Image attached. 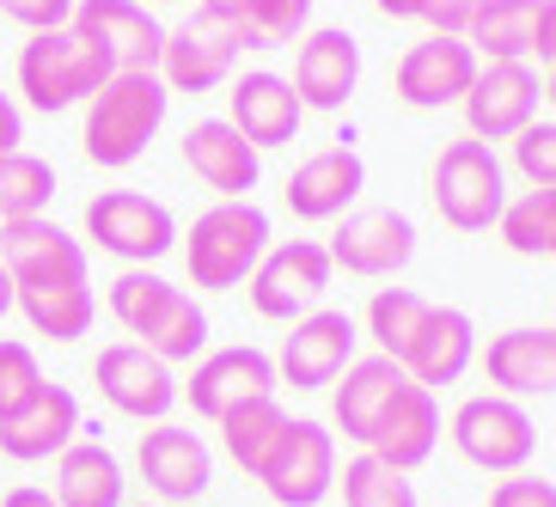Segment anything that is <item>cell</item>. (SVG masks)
Wrapping results in <instances>:
<instances>
[{
  "mask_svg": "<svg viewBox=\"0 0 556 507\" xmlns=\"http://www.w3.org/2000/svg\"><path fill=\"white\" fill-rule=\"evenodd\" d=\"M25 312V325L50 343H80L92 318H99V300H92V281H43V288H18L13 300Z\"/></svg>",
  "mask_w": 556,
  "mask_h": 507,
  "instance_id": "29",
  "label": "cell"
},
{
  "mask_svg": "<svg viewBox=\"0 0 556 507\" xmlns=\"http://www.w3.org/2000/svg\"><path fill=\"white\" fill-rule=\"evenodd\" d=\"M67 25L80 37H92L111 55L116 74H160L165 25L148 13V0H74Z\"/></svg>",
  "mask_w": 556,
  "mask_h": 507,
  "instance_id": "11",
  "label": "cell"
},
{
  "mask_svg": "<svg viewBox=\"0 0 556 507\" xmlns=\"http://www.w3.org/2000/svg\"><path fill=\"white\" fill-rule=\"evenodd\" d=\"M239 7H245V0H197V13L220 18V25H232V18H239Z\"/></svg>",
  "mask_w": 556,
  "mask_h": 507,
  "instance_id": "48",
  "label": "cell"
},
{
  "mask_svg": "<svg viewBox=\"0 0 556 507\" xmlns=\"http://www.w3.org/2000/svg\"><path fill=\"white\" fill-rule=\"evenodd\" d=\"M214 428H220V446H227L232 465H239L245 477H257L263 465H269V453H276L281 428H288V409L276 404V392H263V397H245V404H232Z\"/></svg>",
  "mask_w": 556,
  "mask_h": 507,
  "instance_id": "30",
  "label": "cell"
},
{
  "mask_svg": "<svg viewBox=\"0 0 556 507\" xmlns=\"http://www.w3.org/2000/svg\"><path fill=\"white\" fill-rule=\"evenodd\" d=\"M0 18H13L25 31H62L74 18V0H0Z\"/></svg>",
  "mask_w": 556,
  "mask_h": 507,
  "instance_id": "42",
  "label": "cell"
},
{
  "mask_svg": "<svg viewBox=\"0 0 556 507\" xmlns=\"http://www.w3.org/2000/svg\"><path fill=\"white\" fill-rule=\"evenodd\" d=\"M514 165L532 190H556V116L551 123H526L514 135Z\"/></svg>",
  "mask_w": 556,
  "mask_h": 507,
  "instance_id": "40",
  "label": "cell"
},
{
  "mask_svg": "<svg viewBox=\"0 0 556 507\" xmlns=\"http://www.w3.org/2000/svg\"><path fill=\"white\" fill-rule=\"evenodd\" d=\"M111 74H116L111 55H104L92 37H80L74 25H62V31H31V43L18 50V92H25V104L43 111V116L92 104Z\"/></svg>",
  "mask_w": 556,
  "mask_h": 507,
  "instance_id": "1",
  "label": "cell"
},
{
  "mask_svg": "<svg viewBox=\"0 0 556 507\" xmlns=\"http://www.w3.org/2000/svg\"><path fill=\"white\" fill-rule=\"evenodd\" d=\"M135 471H141V483H148L160 502H197L214 483V458H208L197 428L153 422L148 434H141V446H135Z\"/></svg>",
  "mask_w": 556,
  "mask_h": 507,
  "instance_id": "17",
  "label": "cell"
},
{
  "mask_svg": "<svg viewBox=\"0 0 556 507\" xmlns=\"http://www.w3.org/2000/svg\"><path fill=\"white\" fill-rule=\"evenodd\" d=\"M330 263L349 269V276H397L409 257H416V227L409 214L397 208H361V214H343V227L330 232Z\"/></svg>",
  "mask_w": 556,
  "mask_h": 507,
  "instance_id": "18",
  "label": "cell"
},
{
  "mask_svg": "<svg viewBox=\"0 0 556 507\" xmlns=\"http://www.w3.org/2000/svg\"><path fill=\"white\" fill-rule=\"evenodd\" d=\"M434 446H441V404H434V392H428V385H416V379H409L404 392H397L392 416L379 422V434H374V446H367V453L386 458L392 471L409 477L416 465H428V458H434Z\"/></svg>",
  "mask_w": 556,
  "mask_h": 507,
  "instance_id": "27",
  "label": "cell"
},
{
  "mask_svg": "<svg viewBox=\"0 0 556 507\" xmlns=\"http://www.w3.org/2000/svg\"><path fill=\"white\" fill-rule=\"evenodd\" d=\"M18 141H25V116H18V104L0 92V160H7V153H18Z\"/></svg>",
  "mask_w": 556,
  "mask_h": 507,
  "instance_id": "45",
  "label": "cell"
},
{
  "mask_svg": "<svg viewBox=\"0 0 556 507\" xmlns=\"http://www.w3.org/2000/svg\"><path fill=\"white\" fill-rule=\"evenodd\" d=\"M367 190V165H361L355 148H325L300 160L281 183V202L294 220H343L355 208V197Z\"/></svg>",
  "mask_w": 556,
  "mask_h": 507,
  "instance_id": "20",
  "label": "cell"
},
{
  "mask_svg": "<svg viewBox=\"0 0 556 507\" xmlns=\"http://www.w3.org/2000/svg\"><path fill=\"white\" fill-rule=\"evenodd\" d=\"M43 385H50V379H43V367H37L31 343L0 337V422H7V416H18V409L31 404Z\"/></svg>",
  "mask_w": 556,
  "mask_h": 507,
  "instance_id": "39",
  "label": "cell"
},
{
  "mask_svg": "<svg viewBox=\"0 0 556 507\" xmlns=\"http://www.w3.org/2000/svg\"><path fill=\"white\" fill-rule=\"evenodd\" d=\"M312 31V0H245L232 18L239 50H281Z\"/></svg>",
  "mask_w": 556,
  "mask_h": 507,
  "instance_id": "33",
  "label": "cell"
},
{
  "mask_svg": "<svg viewBox=\"0 0 556 507\" xmlns=\"http://www.w3.org/2000/svg\"><path fill=\"white\" fill-rule=\"evenodd\" d=\"M55 197V172L50 160H37V153H7L0 160V220H31L43 214Z\"/></svg>",
  "mask_w": 556,
  "mask_h": 507,
  "instance_id": "36",
  "label": "cell"
},
{
  "mask_svg": "<svg viewBox=\"0 0 556 507\" xmlns=\"http://www.w3.org/2000/svg\"><path fill=\"white\" fill-rule=\"evenodd\" d=\"M477 50L465 43V37H422V43H409L404 62H397V99L409 104V111H446V104H458L465 92H471L477 80Z\"/></svg>",
  "mask_w": 556,
  "mask_h": 507,
  "instance_id": "15",
  "label": "cell"
},
{
  "mask_svg": "<svg viewBox=\"0 0 556 507\" xmlns=\"http://www.w3.org/2000/svg\"><path fill=\"white\" fill-rule=\"evenodd\" d=\"M80 441V397L67 385H43L31 404L0 422V453L13 465H37V458H62Z\"/></svg>",
  "mask_w": 556,
  "mask_h": 507,
  "instance_id": "25",
  "label": "cell"
},
{
  "mask_svg": "<svg viewBox=\"0 0 556 507\" xmlns=\"http://www.w3.org/2000/svg\"><path fill=\"white\" fill-rule=\"evenodd\" d=\"M141 348L160 355L165 367H172V360H202V348H208V312L184 294V288H172V300H165V306L153 312V325L141 330Z\"/></svg>",
  "mask_w": 556,
  "mask_h": 507,
  "instance_id": "32",
  "label": "cell"
},
{
  "mask_svg": "<svg viewBox=\"0 0 556 507\" xmlns=\"http://www.w3.org/2000/svg\"><path fill=\"white\" fill-rule=\"evenodd\" d=\"M483 379L502 397H544L556 392V325H514L490 337Z\"/></svg>",
  "mask_w": 556,
  "mask_h": 507,
  "instance_id": "24",
  "label": "cell"
},
{
  "mask_svg": "<svg viewBox=\"0 0 556 507\" xmlns=\"http://www.w3.org/2000/svg\"><path fill=\"white\" fill-rule=\"evenodd\" d=\"M361 86V43L343 25H318L294 50V92L306 111H343Z\"/></svg>",
  "mask_w": 556,
  "mask_h": 507,
  "instance_id": "21",
  "label": "cell"
},
{
  "mask_svg": "<svg viewBox=\"0 0 556 507\" xmlns=\"http://www.w3.org/2000/svg\"><path fill=\"white\" fill-rule=\"evenodd\" d=\"M428 197L441 208V220L453 232H490L507 208V178H502V160H495L490 141L477 135H458L434 153L428 165Z\"/></svg>",
  "mask_w": 556,
  "mask_h": 507,
  "instance_id": "4",
  "label": "cell"
},
{
  "mask_svg": "<svg viewBox=\"0 0 556 507\" xmlns=\"http://www.w3.org/2000/svg\"><path fill=\"white\" fill-rule=\"evenodd\" d=\"M13 300H18V294H13V276H7V269H0V318H7V312H13Z\"/></svg>",
  "mask_w": 556,
  "mask_h": 507,
  "instance_id": "49",
  "label": "cell"
},
{
  "mask_svg": "<svg viewBox=\"0 0 556 507\" xmlns=\"http://www.w3.org/2000/svg\"><path fill=\"white\" fill-rule=\"evenodd\" d=\"M172 300V281H160L153 269H123V276L111 281V318L129 337H141V330L153 325V312Z\"/></svg>",
  "mask_w": 556,
  "mask_h": 507,
  "instance_id": "38",
  "label": "cell"
},
{
  "mask_svg": "<svg viewBox=\"0 0 556 507\" xmlns=\"http://www.w3.org/2000/svg\"><path fill=\"white\" fill-rule=\"evenodd\" d=\"M343 507H416V483L386 458L361 453L343 465Z\"/></svg>",
  "mask_w": 556,
  "mask_h": 507,
  "instance_id": "37",
  "label": "cell"
},
{
  "mask_svg": "<svg viewBox=\"0 0 556 507\" xmlns=\"http://www.w3.org/2000/svg\"><path fill=\"white\" fill-rule=\"evenodd\" d=\"M184 165H190L208 190H220V202H245L251 190H257L263 153L232 129L227 116H202V123L184 129Z\"/></svg>",
  "mask_w": 556,
  "mask_h": 507,
  "instance_id": "23",
  "label": "cell"
},
{
  "mask_svg": "<svg viewBox=\"0 0 556 507\" xmlns=\"http://www.w3.org/2000/svg\"><path fill=\"white\" fill-rule=\"evenodd\" d=\"M257 483L269 490L276 507H318L325 502L330 483H337V441L325 434V422L288 416V428H281L269 465L257 471Z\"/></svg>",
  "mask_w": 556,
  "mask_h": 507,
  "instance_id": "8",
  "label": "cell"
},
{
  "mask_svg": "<svg viewBox=\"0 0 556 507\" xmlns=\"http://www.w3.org/2000/svg\"><path fill=\"white\" fill-rule=\"evenodd\" d=\"M330 276H337V263H330V251L318 239H281L251 269V312L276 318V325H294V318H306L325 300Z\"/></svg>",
  "mask_w": 556,
  "mask_h": 507,
  "instance_id": "6",
  "label": "cell"
},
{
  "mask_svg": "<svg viewBox=\"0 0 556 507\" xmlns=\"http://www.w3.org/2000/svg\"><path fill=\"white\" fill-rule=\"evenodd\" d=\"M539 7L544 0H483L471 18V37H465L477 62H526L532 31H539Z\"/></svg>",
  "mask_w": 556,
  "mask_h": 507,
  "instance_id": "31",
  "label": "cell"
},
{
  "mask_svg": "<svg viewBox=\"0 0 556 507\" xmlns=\"http://www.w3.org/2000/svg\"><path fill=\"white\" fill-rule=\"evenodd\" d=\"M135 507H153V502H135Z\"/></svg>",
  "mask_w": 556,
  "mask_h": 507,
  "instance_id": "51",
  "label": "cell"
},
{
  "mask_svg": "<svg viewBox=\"0 0 556 507\" xmlns=\"http://www.w3.org/2000/svg\"><path fill=\"white\" fill-rule=\"evenodd\" d=\"M532 55L556 67V0H544V7H539V31H532Z\"/></svg>",
  "mask_w": 556,
  "mask_h": 507,
  "instance_id": "44",
  "label": "cell"
},
{
  "mask_svg": "<svg viewBox=\"0 0 556 507\" xmlns=\"http://www.w3.org/2000/svg\"><path fill=\"white\" fill-rule=\"evenodd\" d=\"M92 379H99L104 404L116 416H135V422H165L172 404H178V379L160 355H148L141 343H111L92 360Z\"/></svg>",
  "mask_w": 556,
  "mask_h": 507,
  "instance_id": "12",
  "label": "cell"
},
{
  "mask_svg": "<svg viewBox=\"0 0 556 507\" xmlns=\"http://www.w3.org/2000/svg\"><path fill=\"white\" fill-rule=\"evenodd\" d=\"M539 99L544 86L532 62H483L471 92L458 99V111H465V129L477 141H514L526 123H539Z\"/></svg>",
  "mask_w": 556,
  "mask_h": 507,
  "instance_id": "10",
  "label": "cell"
},
{
  "mask_svg": "<svg viewBox=\"0 0 556 507\" xmlns=\"http://www.w3.org/2000/svg\"><path fill=\"white\" fill-rule=\"evenodd\" d=\"M165 104H172V92H165L160 74H111L104 92L86 104V135H80L86 160L104 165V172L135 165L148 153V141L160 135Z\"/></svg>",
  "mask_w": 556,
  "mask_h": 507,
  "instance_id": "2",
  "label": "cell"
},
{
  "mask_svg": "<svg viewBox=\"0 0 556 507\" xmlns=\"http://www.w3.org/2000/svg\"><path fill=\"white\" fill-rule=\"evenodd\" d=\"M86 239L111 257H123L129 269H148L178 245V220H172L165 202L141 197V190H99L86 202Z\"/></svg>",
  "mask_w": 556,
  "mask_h": 507,
  "instance_id": "7",
  "label": "cell"
},
{
  "mask_svg": "<svg viewBox=\"0 0 556 507\" xmlns=\"http://www.w3.org/2000/svg\"><path fill=\"white\" fill-rule=\"evenodd\" d=\"M263 392H276V355H263V348H251V343H232V348L202 355L197 373L178 385V397L197 409V416H208V422H220L232 404L263 397Z\"/></svg>",
  "mask_w": 556,
  "mask_h": 507,
  "instance_id": "16",
  "label": "cell"
},
{
  "mask_svg": "<svg viewBox=\"0 0 556 507\" xmlns=\"http://www.w3.org/2000/svg\"><path fill=\"white\" fill-rule=\"evenodd\" d=\"M422 318H428V300L416 288H379L367 300V337H374L379 355H392V360H404V348L416 343Z\"/></svg>",
  "mask_w": 556,
  "mask_h": 507,
  "instance_id": "34",
  "label": "cell"
},
{
  "mask_svg": "<svg viewBox=\"0 0 556 507\" xmlns=\"http://www.w3.org/2000/svg\"><path fill=\"white\" fill-rule=\"evenodd\" d=\"M0 507H55L50 490H37V483H18V490L0 495Z\"/></svg>",
  "mask_w": 556,
  "mask_h": 507,
  "instance_id": "46",
  "label": "cell"
},
{
  "mask_svg": "<svg viewBox=\"0 0 556 507\" xmlns=\"http://www.w3.org/2000/svg\"><path fill=\"white\" fill-rule=\"evenodd\" d=\"M502 245L514 257H551L556 245V190H526V197H507L502 208Z\"/></svg>",
  "mask_w": 556,
  "mask_h": 507,
  "instance_id": "35",
  "label": "cell"
},
{
  "mask_svg": "<svg viewBox=\"0 0 556 507\" xmlns=\"http://www.w3.org/2000/svg\"><path fill=\"white\" fill-rule=\"evenodd\" d=\"M0 269L18 288H43V281H86V251L74 232H62L50 214L31 220H0Z\"/></svg>",
  "mask_w": 556,
  "mask_h": 507,
  "instance_id": "13",
  "label": "cell"
},
{
  "mask_svg": "<svg viewBox=\"0 0 556 507\" xmlns=\"http://www.w3.org/2000/svg\"><path fill=\"white\" fill-rule=\"evenodd\" d=\"M453 434L458 458L477 465V471L490 477H507V471H526V458L539 453V422L526 416L520 397H502V392H477L453 409Z\"/></svg>",
  "mask_w": 556,
  "mask_h": 507,
  "instance_id": "5",
  "label": "cell"
},
{
  "mask_svg": "<svg viewBox=\"0 0 556 507\" xmlns=\"http://www.w3.org/2000/svg\"><path fill=\"white\" fill-rule=\"evenodd\" d=\"M490 507H556V483L539 471H507L490 483Z\"/></svg>",
  "mask_w": 556,
  "mask_h": 507,
  "instance_id": "41",
  "label": "cell"
},
{
  "mask_svg": "<svg viewBox=\"0 0 556 507\" xmlns=\"http://www.w3.org/2000/svg\"><path fill=\"white\" fill-rule=\"evenodd\" d=\"M409 385V373L397 367L392 355H361L343 367V385H337V397H330V416H337V428H343V441H355L361 453L374 446L379 422L392 416L397 392Z\"/></svg>",
  "mask_w": 556,
  "mask_h": 507,
  "instance_id": "22",
  "label": "cell"
},
{
  "mask_svg": "<svg viewBox=\"0 0 556 507\" xmlns=\"http://www.w3.org/2000/svg\"><path fill=\"white\" fill-rule=\"evenodd\" d=\"M374 7H379L386 18H422V13H428V0H374Z\"/></svg>",
  "mask_w": 556,
  "mask_h": 507,
  "instance_id": "47",
  "label": "cell"
},
{
  "mask_svg": "<svg viewBox=\"0 0 556 507\" xmlns=\"http://www.w3.org/2000/svg\"><path fill=\"white\" fill-rule=\"evenodd\" d=\"M55 507H123V465L104 441H74L55 458Z\"/></svg>",
  "mask_w": 556,
  "mask_h": 507,
  "instance_id": "28",
  "label": "cell"
},
{
  "mask_svg": "<svg viewBox=\"0 0 556 507\" xmlns=\"http://www.w3.org/2000/svg\"><path fill=\"white\" fill-rule=\"evenodd\" d=\"M232 62H239V37L232 25L197 13L165 31V50H160V80L165 92H214L220 80H232Z\"/></svg>",
  "mask_w": 556,
  "mask_h": 507,
  "instance_id": "14",
  "label": "cell"
},
{
  "mask_svg": "<svg viewBox=\"0 0 556 507\" xmlns=\"http://www.w3.org/2000/svg\"><path fill=\"white\" fill-rule=\"evenodd\" d=\"M551 257H556V245H551Z\"/></svg>",
  "mask_w": 556,
  "mask_h": 507,
  "instance_id": "52",
  "label": "cell"
},
{
  "mask_svg": "<svg viewBox=\"0 0 556 507\" xmlns=\"http://www.w3.org/2000/svg\"><path fill=\"white\" fill-rule=\"evenodd\" d=\"M300 116H306V104H300L294 80L288 74H269V67H251V74H239L227 92V123L239 135H245L251 148H288L300 135Z\"/></svg>",
  "mask_w": 556,
  "mask_h": 507,
  "instance_id": "19",
  "label": "cell"
},
{
  "mask_svg": "<svg viewBox=\"0 0 556 507\" xmlns=\"http://www.w3.org/2000/svg\"><path fill=\"white\" fill-rule=\"evenodd\" d=\"M483 0H428V25H434V37H471V18Z\"/></svg>",
  "mask_w": 556,
  "mask_h": 507,
  "instance_id": "43",
  "label": "cell"
},
{
  "mask_svg": "<svg viewBox=\"0 0 556 507\" xmlns=\"http://www.w3.org/2000/svg\"><path fill=\"white\" fill-rule=\"evenodd\" d=\"M544 99H551V104H556V67H551V80H544Z\"/></svg>",
  "mask_w": 556,
  "mask_h": 507,
  "instance_id": "50",
  "label": "cell"
},
{
  "mask_svg": "<svg viewBox=\"0 0 556 507\" xmlns=\"http://www.w3.org/2000/svg\"><path fill=\"white\" fill-rule=\"evenodd\" d=\"M361 330L349 312H318L312 306L306 318H294V330L281 337V355H276V379L294 385V392H325L343 379V367L355 360Z\"/></svg>",
  "mask_w": 556,
  "mask_h": 507,
  "instance_id": "9",
  "label": "cell"
},
{
  "mask_svg": "<svg viewBox=\"0 0 556 507\" xmlns=\"http://www.w3.org/2000/svg\"><path fill=\"white\" fill-rule=\"evenodd\" d=\"M477 360V325H471V312H458V306H428L422 330H416V343L404 348V367L416 385H453V379H465V367Z\"/></svg>",
  "mask_w": 556,
  "mask_h": 507,
  "instance_id": "26",
  "label": "cell"
},
{
  "mask_svg": "<svg viewBox=\"0 0 556 507\" xmlns=\"http://www.w3.org/2000/svg\"><path fill=\"white\" fill-rule=\"evenodd\" d=\"M269 251V214L257 202H214L197 214V227L184 232V269L197 288H239L251 281L257 257Z\"/></svg>",
  "mask_w": 556,
  "mask_h": 507,
  "instance_id": "3",
  "label": "cell"
}]
</instances>
